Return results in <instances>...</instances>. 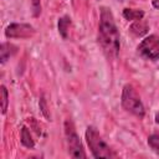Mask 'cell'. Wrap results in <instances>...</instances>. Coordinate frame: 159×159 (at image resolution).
<instances>
[{
	"label": "cell",
	"mask_w": 159,
	"mask_h": 159,
	"mask_svg": "<svg viewBox=\"0 0 159 159\" xmlns=\"http://www.w3.org/2000/svg\"><path fill=\"white\" fill-rule=\"evenodd\" d=\"M20 138H21V144L24 147L30 148V149H32L35 147V142H34V139H32V137H31L30 130L27 129V127L24 125L21 128V135H20Z\"/></svg>",
	"instance_id": "obj_11"
},
{
	"label": "cell",
	"mask_w": 159,
	"mask_h": 159,
	"mask_svg": "<svg viewBox=\"0 0 159 159\" xmlns=\"http://www.w3.org/2000/svg\"><path fill=\"white\" fill-rule=\"evenodd\" d=\"M84 135L93 158H116L117 157V154L104 142V139L101 137V134L92 125L87 127Z\"/></svg>",
	"instance_id": "obj_2"
},
{
	"label": "cell",
	"mask_w": 159,
	"mask_h": 159,
	"mask_svg": "<svg viewBox=\"0 0 159 159\" xmlns=\"http://www.w3.org/2000/svg\"><path fill=\"white\" fill-rule=\"evenodd\" d=\"M138 53L150 61L159 60V36L149 35L138 45Z\"/></svg>",
	"instance_id": "obj_5"
},
{
	"label": "cell",
	"mask_w": 159,
	"mask_h": 159,
	"mask_svg": "<svg viewBox=\"0 0 159 159\" xmlns=\"http://www.w3.org/2000/svg\"><path fill=\"white\" fill-rule=\"evenodd\" d=\"M65 137H66V144H67V150L68 154L72 158H86V153L83 150L82 143L80 140V137L76 132L75 124L71 119L65 120Z\"/></svg>",
	"instance_id": "obj_4"
},
{
	"label": "cell",
	"mask_w": 159,
	"mask_h": 159,
	"mask_svg": "<svg viewBox=\"0 0 159 159\" xmlns=\"http://www.w3.org/2000/svg\"><path fill=\"white\" fill-rule=\"evenodd\" d=\"M31 5H32L34 16H39L40 12H41V2H40V0H31Z\"/></svg>",
	"instance_id": "obj_15"
},
{
	"label": "cell",
	"mask_w": 159,
	"mask_h": 159,
	"mask_svg": "<svg viewBox=\"0 0 159 159\" xmlns=\"http://www.w3.org/2000/svg\"><path fill=\"white\" fill-rule=\"evenodd\" d=\"M120 103L122 107L129 112L130 114L138 117V118H143L145 114V109L143 106V102L139 97V94L137 93V91L134 89V87L129 83L123 86L122 89V98H120Z\"/></svg>",
	"instance_id": "obj_3"
},
{
	"label": "cell",
	"mask_w": 159,
	"mask_h": 159,
	"mask_svg": "<svg viewBox=\"0 0 159 159\" xmlns=\"http://www.w3.org/2000/svg\"><path fill=\"white\" fill-rule=\"evenodd\" d=\"M123 16L125 20L129 21H137V20H142L144 17V11L143 10H137V9H129L125 7L123 10Z\"/></svg>",
	"instance_id": "obj_10"
},
{
	"label": "cell",
	"mask_w": 159,
	"mask_h": 159,
	"mask_svg": "<svg viewBox=\"0 0 159 159\" xmlns=\"http://www.w3.org/2000/svg\"><path fill=\"white\" fill-rule=\"evenodd\" d=\"M148 30H149V26H148V24H147L143 19L134 21V22L129 26V31H130L134 36H137V37L144 36V35L148 32Z\"/></svg>",
	"instance_id": "obj_8"
},
{
	"label": "cell",
	"mask_w": 159,
	"mask_h": 159,
	"mask_svg": "<svg viewBox=\"0 0 159 159\" xmlns=\"http://www.w3.org/2000/svg\"><path fill=\"white\" fill-rule=\"evenodd\" d=\"M58 32L61 35V37L63 40L67 39V35H68V30H70V26H71V19L68 16H62L58 19Z\"/></svg>",
	"instance_id": "obj_9"
},
{
	"label": "cell",
	"mask_w": 159,
	"mask_h": 159,
	"mask_svg": "<svg viewBox=\"0 0 159 159\" xmlns=\"http://www.w3.org/2000/svg\"><path fill=\"white\" fill-rule=\"evenodd\" d=\"M155 123L159 124V112H157V114H155Z\"/></svg>",
	"instance_id": "obj_17"
},
{
	"label": "cell",
	"mask_w": 159,
	"mask_h": 159,
	"mask_svg": "<svg viewBox=\"0 0 159 159\" xmlns=\"http://www.w3.org/2000/svg\"><path fill=\"white\" fill-rule=\"evenodd\" d=\"M17 52V47L10 42H2L0 47V60L1 63H5L11 56H14Z\"/></svg>",
	"instance_id": "obj_7"
},
{
	"label": "cell",
	"mask_w": 159,
	"mask_h": 159,
	"mask_svg": "<svg viewBox=\"0 0 159 159\" xmlns=\"http://www.w3.org/2000/svg\"><path fill=\"white\" fill-rule=\"evenodd\" d=\"M152 5H153V7H155V9L159 10V0H153L152 1Z\"/></svg>",
	"instance_id": "obj_16"
},
{
	"label": "cell",
	"mask_w": 159,
	"mask_h": 159,
	"mask_svg": "<svg viewBox=\"0 0 159 159\" xmlns=\"http://www.w3.org/2000/svg\"><path fill=\"white\" fill-rule=\"evenodd\" d=\"M148 144H149V147L152 148V150L159 155V134L155 133V134L149 135V138H148Z\"/></svg>",
	"instance_id": "obj_12"
},
{
	"label": "cell",
	"mask_w": 159,
	"mask_h": 159,
	"mask_svg": "<svg viewBox=\"0 0 159 159\" xmlns=\"http://www.w3.org/2000/svg\"><path fill=\"white\" fill-rule=\"evenodd\" d=\"M40 109H41V112H42V114L47 118V119H50V114H48V111H47V104H46V99H45V97L42 96L41 97V99H40Z\"/></svg>",
	"instance_id": "obj_14"
},
{
	"label": "cell",
	"mask_w": 159,
	"mask_h": 159,
	"mask_svg": "<svg viewBox=\"0 0 159 159\" xmlns=\"http://www.w3.org/2000/svg\"><path fill=\"white\" fill-rule=\"evenodd\" d=\"M7 103H9L7 89H6V87H5V86H1V112H2V114H5V113H6Z\"/></svg>",
	"instance_id": "obj_13"
},
{
	"label": "cell",
	"mask_w": 159,
	"mask_h": 159,
	"mask_svg": "<svg viewBox=\"0 0 159 159\" xmlns=\"http://www.w3.org/2000/svg\"><path fill=\"white\" fill-rule=\"evenodd\" d=\"M35 35V29L29 24H10L5 30L7 39H29Z\"/></svg>",
	"instance_id": "obj_6"
},
{
	"label": "cell",
	"mask_w": 159,
	"mask_h": 159,
	"mask_svg": "<svg viewBox=\"0 0 159 159\" xmlns=\"http://www.w3.org/2000/svg\"><path fill=\"white\" fill-rule=\"evenodd\" d=\"M99 14V25H98V42L108 57H116L120 48L119 31L114 21L112 11L102 6Z\"/></svg>",
	"instance_id": "obj_1"
},
{
	"label": "cell",
	"mask_w": 159,
	"mask_h": 159,
	"mask_svg": "<svg viewBox=\"0 0 159 159\" xmlns=\"http://www.w3.org/2000/svg\"><path fill=\"white\" fill-rule=\"evenodd\" d=\"M119 1H120V0H119Z\"/></svg>",
	"instance_id": "obj_18"
}]
</instances>
